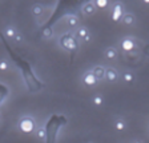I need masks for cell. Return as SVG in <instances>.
I'll return each instance as SVG.
<instances>
[{"mask_svg":"<svg viewBox=\"0 0 149 143\" xmlns=\"http://www.w3.org/2000/svg\"><path fill=\"white\" fill-rule=\"evenodd\" d=\"M59 46L61 47L63 50L68 51L69 54H76L79 51V42H77V39L74 37V35L69 34V32L60 35V37H59Z\"/></svg>","mask_w":149,"mask_h":143,"instance_id":"obj_1","label":"cell"},{"mask_svg":"<svg viewBox=\"0 0 149 143\" xmlns=\"http://www.w3.org/2000/svg\"><path fill=\"white\" fill-rule=\"evenodd\" d=\"M35 127H36L35 120L32 118H29V116H24V118H22L19 120V128L23 132H27V134L28 132H32L35 130Z\"/></svg>","mask_w":149,"mask_h":143,"instance_id":"obj_2","label":"cell"},{"mask_svg":"<svg viewBox=\"0 0 149 143\" xmlns=\"http://www.w3.org/2000/svg\"><path fill=\"white\" fill-rule=\"evenodd\" d=\"M125 8H124V4L120 3V1H117V3L113 4V7H112V13H111V18L113 22H120L121 19H123V16L125 15Z\"/></svg>","mask_w":149,"mask_h":143,"instance_id":"obj_3","label":"cell"},{"mask_svg":"<svg viewBox=\"0 0 149 143\" xmlns=\"http://www.w3.org/2000/svg\"><path fill=\"white\" fill-rule=\"evenodd\" d=\"M76 39H80L83 43H89L92 39L89 30L87 27H79L76 30Z\"/></svg>","mask_w":149,"mask_h":143,"instance_id":"obj_4","label":"cell"},{"mask_svg":"<svg viewBox=\"0 0 149 143\" xmlns=\"http://www.w3.org/2000/svg\"><path fill=\"white\" fill-rule=\"evenodd\" d=\"M120 46H121V48H123L125 52H130V51L136 50L137 44H136V40L132 39V37H124V39L121 40Z\"/></svg>","mask_w":149,"mask_h":143,"instance_id":"obj_5","label":"cell"},{"mask_svg":"<svg viewBox=\"0 0 149 143\" xmlns=\"http://www.w3.org/2000/svg\"><path fill=\"white\" fill-rule=\"evenodd\" d=\"M96 9H97L96 6H95V3H92V1H87V3H84L83 6H81V12H83L85 16L95 15Z\"/></svg>","mask_w":149,"mask_h":143,"instance_id":"obj_6","label":"cell"},{"mask_svg":"<svg viewBox=\"0 0 149 143\" xmlns=\"http://www.w3.org/2000/svg\"><path fill=\"white\" fill-rule=\"evenodd\" d=\"M83 82L85 83V86H95L97 79H96V76L93 75L92 71H87L83 75Z\"/></svg>","mask_w":149,"mask_h":143,"instance_id":"obj_7","label":"cell"},{"mask_svg":"<svg viewBox=\"0 0 149 143\" xmlns=\"http://www.w3.org/2000/svg\"><path fill=\"white\" fill-rule=\"evenodd\" d=\"M105 79L108 82H111V83H113V82H116L118 79V72L115 68L109 67V68L105 70Z\"/></svg>","mask_w":149,"mask_h":143,"instance_id":"obj_8","label":"cell"},{"mask_svg":"<svg viewBox=\"0 0 149 143\" xmlns=\"http://www.w3.org/2000/svg\"><path fill=\"white\" fill-rule=\"evenodd\" d=\"M92 72H93V75L96 76L97 80L105 79V68H104L102 66H96V67H93Z\"/></svg>","mask_w":149,"mask_h":143,"instance_id":"obj_9","label":"cell"},{"mask_svg":"<svg viewBox=\"0 0 149 143\" xmlns=\"http://www.w3.org/2000/svg\"><path fill=\"white\" fill-rule=\"evenodd\" d=\"M65 22H67V24L69 25V27L74 28V27H77L79 25V18L76 15H67L65 16Z\"/></svg>","mask_w":149,"mask_h":143,"instance_id":"obj_10","label":"cell"},{"mask_svg":"<svg viewBox=\"0 0 149 143\" xmlns=\"http://www.w3.org/2000/svg\"><path fill=\"white\" fill-rule=\"evenodd\" d=\"M121 22L124 23L125 25H132V24H134V22H136V16H134L133 13L128 12V13H125V15L123 16Z\"/></svg>","mask_w":149,"mask_h":143,"instance_id":"obj_11","label":"cell"},{"mask_svg":"<svg viewBox=\"0 0 149 143\" xmlns=\"http://www.w3.org/2000/svg\"><path fill=\"white\" fill-rule=\"evenodd\" d=\"M31 12H32V15H33V16L39 18V16L43 15V12H44V7L41 6V4L36 3V4H33V6L31 7Z\"/></svg>","mask_w":149,"mask_h":143,"instance_id":"obj_12","label":"cell"},{"mask_svg":"<svg viewBox=\"0 0 149 143\" xmlns=\"http://www.w3.org/2000/svg\"><path fill=\"white\" fill-rule=\"evenodd\" d=\"M125 127H127V122H125V119L121 118V116H117V118L115 119V128L117 131H123V130H125Z\"/></svg>","mask_w":149,"mask_h":143,"instance_id":"obj_13","label":"cell"},{"mask_svg":"<svg viewBox=\"0 0 149 143\" xmlns=\"http://www.w3.org/2000/svg\"><path fill=\"white\" fill-rule=\"evenodd\" d=\"M104 56H105V59H108V60H113L117 58V51H116L113 47H109V48H107V50L104 51Z\"/></svg>","mask_w":149,"mask_h":143,"instance_id":"obj_14","label":"cell"},{"mask_svg":"<svg viewBox=\"0 0 149 143\" xmlns=\"http://www.w3.org/2000/svg\"><path fill=\"white\" fill-rule=\"evenodd\" d=\"M16 34H17V31H16L15 27H12V25H8V27L4 30V35H6L8 39H15Z\"/></svg>","mask_w":149,"mask_h":143,"instance_id":"obj_15","label":"cell"},{"mask_svg":"<svg viewBox=\"0 0 149 143\" xmlns=\"http://www.w3.org/2000/svg\"><path fill=\"white\" fill-rule=\"evenodd\" d=\"M121 76H123V80L127 82V83H133L134 82V75H133V72H130V71H125Z\"/></svg>","mask_w":149,"mask_h":143,"instance_id":"obj_16","label":"cell"},{"mask_svg":"<svg viewBox=\"0 0 149 143\" xmlns=\"http://www.w3.org/2000/svg\"><path fill=\"white\" fill-rule=\"evenodd\" d=\"M92 102H93V104H95L96 107H100V106H102V103H104V99H102V97L100 95V94H97V95H95V97H93Z\"/></svg>","mask_w":149,"mask_h":143,"instance_id":"obj_17","label":"cell"},{"mask_svg":"<svg viewBox=\"0 0 149 143\" xmlns=\"http://www.w3.org/2000/svg\"><path fill=\"white\" fill-rule=\"evenodd\" d=\"M41 36H43V39H51V37L53 36V30L52 28H45V30H43V34H41Z\"/></svg>","mask_w":149,"mask_h":143,"instance_id":"obj_18","label":"cell"},{"mask_svg":"<svg viewBox=\"0 0 149 143\" xmlns=\"http://www.w3.org/2000/svg\"><path fill=\"white\" fill-rule=\"evenodd\" d=\"M95 6H96V8H107L108 7V0H96L95 1Z\"/></svg>","mask_w":149,"mask_h":143,"instance_id":"obj_19","label":"cell"},{"mask_svg":"<svg viewBox=\"0 0 149 143\" xmlns=\"http://www.w3.org/2000/svg\"><path fill=\"white\" fill-rule=\"evenodd\" d=\"M36 137L39 138V139H45V130L44 128H37V131H36Z\"/></svg>","mask_w":149,"mask_h":143,"instance_id":"obj_20","label":"cell"},{"mask_svg":"<svg viewBox=\"0 0 149 143\" xmlns=\"http://www.w3.org/2000/svg\"><path fill=\"white\" fill-rule=\"evenodd\" d=\"M9 68V63L7 60H0V71H7Z\"/></svg>","mask_w":149,"mask_h":143,"instance_id":"obj_21","label":"cell"},{"mask_svg":"<svg viewBox=\"0 0 149 143\" xmlns=\"http://www.w3.org/2000/svg\"><path fill=\"white\" fill-rule=\"evenodd\" d=\"M23 39H24V37H23V35L20 34V32H17V34H16V36H15V39H13V42H15V43H22L23 42Z\"/></svg>","mask_w":149,"mask_h":143,"instance_id":"obj_22","label":"cell"},{"mask_svg":"<svg viewBox=\"0 0 149 143\" xmlns=\"http://www.w3.org/2000/svg\"><path fill=\"white\" fill-rule=\"evenodd\" d=\"M132 143H143V142H141V140H133Z\"/></svg>","mask_w":149,"mask_h":143,"instance_id":"obj_23","label":"cell"},{"mask_svg":"<svg viewBox=\"0 0 149 143\" xmlns=\"http://www.w3.org/2000/svg\"><path fill=\"white\" fill-rule=\"evenodd\" d=\"M144 3H145V4H149V0H144Z\"/></svg>","mask_w":149,"mask_h":143,"instance_id":"obj_24","label":"cell"},{"mask_svg":"<svg viewBox=\"0 0 149 143\" xmlns=\"http://www.w3.org/2000/svg\"><path fill=\"white\" fill-rule=\"evenodd\" d=\"M87 143H92V142H87Z\"/></svg>","mask_w":149,"mask_h":143,"instance_id":"obj_25","label":"cell"},{"mask_svg":"<svg viewBox=\"0 0 149 143\" xmlns=\"http://www.w3.org/2000/svg\"><path fill=\"white\" fill-rule=\"evenodd\" d=\"M0 116H1V115H0Z\"/></svg>","mask_w":149,"mask_h":143,"instance_id":"obj_26","label":"cell"}]
</instances>
